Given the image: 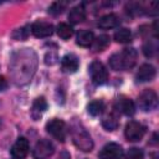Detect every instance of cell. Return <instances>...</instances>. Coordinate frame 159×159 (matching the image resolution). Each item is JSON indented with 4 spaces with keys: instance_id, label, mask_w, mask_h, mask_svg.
<instances>
[{
    "instance_id": "4316f807",
    "label": "cell",
    "mask_w": 159,
    "mask_h": 159,
    "mask_svg": "<svg viewBox=\"0 0 159 159\" xmlns=\"http://www.w3.org/2000/svg\"><path fill=\"white\" fill-rule=\"evenodd\" d=\"M6 87H7V81H6V78H5L4 76H0V91L6 89Z\"/></svg>"
},
{
    "instance_id": "30bf717a",
    "label": "cell",
    "mask_w": 159,
    "mask_h": 159,
    "mask_svg": "<svg viewBox=\"0 0 159 159\" xmlns=\"http://www.w3.org/2000/svg\"><path fill=\"white\" fill-rule=\"evenodd\" d=\"M114 108L118 112H120V113H123L125 116H133L134 112H135V106H134L133 101L130 98H128V97H124V96H122V97L116 99Z\"/></svg>"
},
{
    "instance_id": "cb8c5ba5",
    "label": "cell",
    "mask_w": 159,
    "mask_h": 159,
    "mask_svg": "<svg viewBox=\"0 0 159 159\" xmlns=\"http://www.w3.org/2000/svg\"><path fill=\"white\" fill-rule=\"evenodd\" d=\"M157 48H158V46H157L155 42L148 41V42L144 45V47H143V52H144V55H145L147 57H153V56L155 55V52H157Z\"/></svg>"
},
{
    "instance_id": "e0dca14e",
    "label": "cell",
    "mask_w": 159,
    "mask_h": 159,
    "mask_svg": "<svg viewBox=\"0 0 159 159\" xmlns=\"http://www.w3.org/2000/svg\"><path fill=\"white\" fill-rule=\"evenodd\" d=\"M93 40H94V35L89 30H81L77 34V45L82 46V47L91 46L93 43Z\"/></svg>"
},
{
    "instance_id": "ac0fdd59",
    "label": "cell",
    "mask_w": 159,
    "mask_h": 159,
    "mask_svg": "<svg viewBox=\"0 0 159 159\" xmlns=\"http://www.w3.org/2000/svg\"><path fill=\"white\" fill-rule=\"evenodd\" d=\"M114 40L119 43H128L132 41V32L128 29H119L114 34Z\"/></svg>"
},
{
    "instance_id": "6da1fadb",
    "label": "cell",
    "mask_w": 159,
    "mask_h": 159,
    "mask_svg": "<svg viewBox=\"0 0 159 159\" xmlns=\"http://www.w3.org/2000/svg\"><path fill=\"white\" fill-rule=\"evenodd\" d=\"M137 61V51L133 47L124 48L120 52H117L111 56L109 58V66L114 71H124L129 70L134 66Z\"/></svg>"
},
{
    "instance_id": "9a60e30c",
    "label": "cell",
    "mask_w": 159,
    "mask_h": 159,
    "mask_svg": "<svg viewBox=\"0 0 159 159\" xmlns=\"http://www.w3.org/2000/svg\"><path fill=\"white\" fill-rule=\"evenodd\" d=\"M86 19V10L82 5H77L70 10L68 20L72 24H80Z\"/></svg>"
},
{
    "instance_id": "f1b7e54d",
    "label": "cell",
    "mask_w": 159,
    "mask_h": 159,
    "mask_svg": "<svg viewBox=\"0 0 159 159\" xmlns=\"http://www.w3.org/2000/svg\"><path fill=\"white\" fill-rule=\"evenodd\" d=\"M0 127H1V120H0Z\"/></svg>"
},
{
    "instance_id": "7a4b0ae2",
    "label": "cell",
    "mask_w": 159,
    "mask_h": 159,
    "mask_svg": "<svg viewBox=\"0 0 159 159\" xmlns=\"http://www.w3.org/2000/svg\"><path fill=\"white\" fill-rule=\"evenodd\" d=\"M71 135H72V140L75 143V145L83 150V152H91L93 148V140L91 138V135L88 134V132L86 130V128L78 123V122H73L71 125Z\"/></svg>"
},
{
    "instance_id": "5b68a950",
    "label": "cell",
    "mask_w": 159,
    "mask_h": 159,
    "mask_svg": "<svg viewBox=\"0 0 159 159\" xmlns=\"http://www.w3.org/2000/svg\"><path fill=\"white\" fill-rule=\"evenodd\" d=\"M138 106L140 109L148 112L153 111L158 106V96L153 89H144L138 97Z\"/></svg>"
},
{
    "instance_id": "4fadbf2b",
    "label": "cell",
    "mask_w": 159,
    "mask_h": 159,
    "mask_svg": "<svg viewBox=\"0 0 159 159\" xmlns=\"http://www.w3.org/2000/svg\"><path fill=\"white\" fill-rule=\"evenodd\" d=\"M78 65H80L78 58L75 55H72V53L63 56L62 60H61V67H62L63 72H66V73L76 72L77 68H78Z\"/></svg>"
},
{
    "instance_id": "44dd1931",
    "label": "cell",
    "mask_w": 159,
    "mask_h": 159,
    "mask_svg": "<svg viewBox=\"0 0 159 159\" xmlns=\"http://www.w3.org/2000/svg\"><path fill=\"white\" fill-rule=\"evenodd\" d=\"M109 43V36L107 35H99L96 40H93V50L94 51H103Z\"/></svg>"
},
{
    "instance_id": "d4e9b609",
    "label": "cell",
    "mask_w": 159,
    "mask_h": 159,
    "mask_svg": "<svg viewBox=\"0 0 159 159\" xmlns=\"http://www.w3.org/2000/svg\"><path fill=\"white\" fill-rule=\"evenodd\" d=\"M65 7H66V2L56 1V2H53V4L50 6L48 12L52 14V15H58V14H61V12L65 10Z\"/></svg>"
},
{
    "instance_id": "7c38bea8",
    "label": "cell",
    "mask_w": 159,
    "mask_h": 159,
    "mask_svg": "<svg viewBox=\"0 0 159 159\" xmlns=\"http://www.w3.org/2000/svg\"><path fill=\"white\" fill-rule=\"evenodd\" d=\"M155 77V68L154 66L149 65V63H144L139 67L135 78L139 82H147V81H152Z\"/></svg>"
},
{
    "instance_id": "484cf974",
    "label": "cell",
    "mask_w": 159,
    "mask_h": 159,
    "mask_svg": "<svg viewBox=\"0 0 159 159\" xmlns=\"http://www.w3.org/2000/svg\"><path fill=\"white\" fill-rule=\"evenodd\" d=\"M27 35H29V31L26 30V27L17 29V30H16V31L12 34L14 39H16V40H25V39L27 37Z\"/></svg>"
},
{
    "instance_id": "d6986e66",
    "label": "cell",
    "mask_w": 159,
    "mask_h": 159,
    "mask_svg": "<svg viewBox=\"0 0 159 159\" xmlns=\"http://www.w3.org/2000/svg\"><path fill=\"white\" fill-rule=\"evenodd\" d=\"M57 35L63 40H68L73 35V29L68 24L61 22L57 25Z\"/></svg>"
},
{
    "instance_id": "83f0119b",
    "label": "cell",
    "mask_w": 159,
    "mask_h": 159,
    "mask_svg": "<svg viewBox=\"0 0 159 159\" xmlns=\"http://www.w3.org/2000/svg\"><path fill=\"white\" fill-rule=\"evenodd\" d=\"M57 159H71V155H70V153H68V152L62 150V152L60 153V155H58V158H57Z\"/></svg>"
},
{
    "instance_id": "ba28073f",
    "label": "cell",
    "mask_w": 159,
    "mask_h": 159,
    "mask_svg": "<svg viewBox=\"0 0 159 159\" xmlns=\"http://www.w3.org/2000/svg\"><path fill=\"white\" fill-rule=\"evenodd\" d=\"M98 157L99 159H122L123 149L117 143H108L101 149Z\"/></svg>"
},
{
    "instance_id": "3957f363",
    "label": "cell",
    "mask_w": 159,
    "mask_h": 159,
    "mask_svg": "<svg viewBox=\"0 0 159 159\" xmlns=\"http://www.w3.org/2000/svg\"><path fill=\"white\" fill-rule=\"evenodd\" d=\"M46 130L58 142H65L66 135H67V127L63 120L57 119V118L51 119L46 124Z\"/></svg>"
},
{
    "instance_id": "277c9868",
    "label": "cell",
    "mask_w": 159,
    "mask_h": 159,
    "mask_svg": "<svg viewBox=\"0 0 159 159\" xmlns=\"http://www.w3.org/2000/svg\"><path fill=\"white\" fill-rule=\"evenodd\" d=\"M88 72L91 75L93 83L96 84H103L108 80V71L104 67V65L99 61H93L88 67Z\"/></svg>"
},
{
    "instance_id": "9c48e42d",
    "label": "cell",
    "mask_w": 159,
    "mask_h": 159,
    "mask_svg": "<svg viewBox=\"0 0 159 159\" xmlns=\"http://www.w3.org/2000/svg\"><path fill=\"white\" fill-rule=\"evenodd\" d=\"M14 159H24L29 153V140L24 137L19 138L10 150Z\"/></svg>"
},
{
    "instance_id": "7402d4cb",
    "label": "cell",
    "mask_w": 159,
    "mask_h": 159,
    "mask_svg": "<svg viewBox=\"0 0 159 159\" xmlns=\"http://www.w3.org/2000/svg\"><path fill=\"white\" fill-rule=\"evenodd\" d=\"M102 125L107 130H114L118 127V119L114 114H108L102 119Z\"/></svg>"
},
{
    "instance_id": "52a82bcc",
    "label": "cell",
    "mask_w": 159,
    "mask_h": 159,
    "mask_svg": "<svg viewBox=\"0 0 159 159\" xmlns=\"http://www.w3.org/2000/svg\"><path fill=\"white\" fill-rule=\"evenodd\" d=\"M53 152L55 147L48 139H40L34 148L32 157L34 159H47L53 154Z\"/></svg>"
},
{
    "instance_id": "8992f818",
    "label": "cell",
    "mask_w": 159,
    "mask_h": 159,
    "mask_svg": "<svg viewBox=\"0 0 159 159\" xmlns=\"http://www.w3.org/2000/svg\"><path fill=\"white\" fill-rule=\"evenodd\" d=\"M145 134V127L140 124L139 122L130 120L127 123L125 129H124V135L127 140L129 142H138L140 140Z\"/></svg>"
},
{
    "instance_id": "ffe728a7",
    "label": "cell",
    "mask_w": 159,
    "mask_h": 159,
    "mask_svg": "<svg viewBox=\"0 0 159 159\" xmlns=\"http://www.w3.org/2000/svg\"><path fill=\"white\" fill-rule=\"evenodd\" d=\"M87 109H88V113H89L91 116H93V117L99 116V114L103 112V109H104V103H103L102 101H99V99L92 101V102L88 104Z\"/></svg>"
},
{
    "instance_id": "5bb4252c",
    "label": "cell",
    "mask_w": 159,
    "mask_h": 159,
    "mask_svg": "<svg viewBox=\"0 0 159 159\" xmlns=\"http://www.w3.org/2000/svg\"><path fill=\"white\" fill-rule=\"evenodd\" d=\"M120 24V19L118 15L116 14H107L104 16H102L99 20H98V26L101 29H113V27H117L118 25Z\"/></svg>"
},
{
    "instance_id": "603a6c76",
    "label": "cell",
    "mask_w": 159,
    "mask_h": 159,
    "mask_svg": "<svg viewBox=\"0 0 159 159\" xmlns=\"http://www.w3.org/2000/svg\"><path fill=\"white\" fill-rule=\"evenodd\" d=\"M125 159H144V153L139 148H130L125 154Z\"/></svg>"
},
{
    "instance_id": "2e32d148",
    "label": "cell",
    "mask_w": 159,
    "mask_h": 159,
    "mask_svg": "<svg viewBox=\"0 0 159 159\" xmlns=\"http://www.w3.org/2000/svg\"><path fill=\"white\" fill-rule=\"evenodd\" d=\"M46 107H47L46 99H45L43 97H37V98L34 101V103H32V109H31V116H32V118H34L35 120L39 119V118L41 117V114L45 112Z\"/></svg>"
},
{
    "instance_id": "8fae6325",
    "label": "cell",
    "mask_w": 159,
    "mask_h": 159,
    "mask_svg": "<svg viewBox=\"0 0 159 159\" xmlns=\"http://www.w3.org/2000/svg\"><path fill=\"white\" fill-rule=\"evenodd\" d=\"M31 32L36 37H47V36L52 35L53 26L46 21H36L31 25Z\"/></svg>"
}]
</instances>
